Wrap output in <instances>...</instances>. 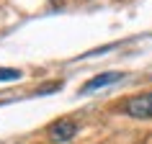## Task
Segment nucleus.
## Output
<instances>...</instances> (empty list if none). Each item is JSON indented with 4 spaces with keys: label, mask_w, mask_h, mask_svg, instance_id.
I'll use <instances>...</instances> for the list:
<instances>
[{
    "label": "nucleus",
    "mask_w": 152,
    "mask_h": 144,
    "mask_svg": "<svg viewBox=\"0 0 152 144\" xmlns=\"http://www.w3.org/2000/svg\"><path fill=\"white\" fill-rule=\"evenodd\" d=\"M121 111L126 116H132V119H139V121L152 119V93H139V95L126 98Z\"/></svg>",
    "instance_id": "1"
},
{
    "label": "nucleus",
    "mask_w": 152,
    "mask_h": 144,
    "mask_svg": "<svg viewBox=\"0 0 152 144\" xmlns=\"http://www.w3.org/2000/svg\"><path fill=\"white\" fill-rule=\"evenodd\" d=\"M119 80H121L119 72H103V75H96V77H90V80L83 85L80 93H96V90L106 88V85H111V82H119Z\"/></svg>",
    "instance_id": "3"
},
{
    "label": "nucleus",
    "mask_w": 152,
    "mask_h": 144,
    "mask_svg": "<svg viewBox=\"0 0 152 144\" xmlns=\"http://www.w3.org/2000/svg\"><path fill=\"white\" fill-rule=\"evenodd\" d=\"M77 134V124L72 119H59V121H54L52 126H49V139L52 142H70L72 136Z\"/></svg>",
    "instance_id": "2"
},
{
    "label": "nucleus",
    "mask_w": 152,
    "mask_h": 144,
    "mask_svg": "<svg viewBox=\"0 0 152 144\" xmlns=\"http://www.w3.org/2000/svg\"><path fill=\"white\" fill-rule=\"evenodd\" d=\"M18 77H21V70H10V67L0 70V80H18Z\"/></svg>",
    "instance_id": "4"
}]
</instances>
